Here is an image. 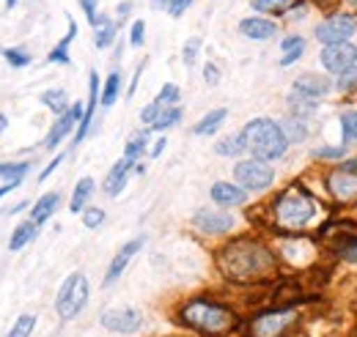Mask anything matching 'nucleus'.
Segmentation results:
<instances>
[{
    "instance_id": "obj_35",
    "label": "nucleus",
    "mask_w": 357,
    "mask_h": 337,
    "mask_svg": "<svg viewBox=\"0 0 357 337\" xmlns=\"http://www.w3.org/2000/svg\"><path fill=\"white\" fill-rule=\"evenodd\" d=\"M178 118H181V110L178 107H171V110H162L160 118L154 121V129H168V127H176Z\"/></svg>"
},
{
    "instance_id": "obj_29",
    "label": "nucleus",
    "mask_w": 357,
    "mask_h": 337,
    "mask_svg": "<svg viewBox=\"0 0 357 337\" xmlns=\"http://www.w3.org/2000/svg\"><path fill=\"white\" fill-rule=\"evenodd\" d=\"M341 137L347 143H357V110H347L341 116Z\"/></svg>"
},
{
    "instance_id": "obj_43",
    "label": "nucleus",
    "mask_w": 357,
    "mask_h": 337,
    "mask_svg": "<svg viewBox=\"0 0 357 337\" xmlns=\"http://www.w3.org/2000/svg\"><path fill=\"white\" fill-rule=\"evenodd\" d=\"M143 31H146V22H143V19H137V22L132 25V33H130L132 47H140V44H143Z\"/></svg>"
},
{
    "instance_id": "obj_1",
    "label": "nucleus",
    "mask_w": 357,
    "mask_h": 337,
    "mask_svg": "<svg viewBox=\"0 0 357 337\" xmlns=\"http://www.w3.org/2000/svg\"><path fill=\"white\" fill-rule=\"evenodd\" d=\"M220 263H223L225 274H231L236 280H253L272 269V258L267 250L259 244H250V242H236V244L225 247Z\"/></svg>"
},
{
    "instance_id": "obj_56",
    "label": "nucleus",
    "mask_w": 357,
    "mask_h": 337,
    "mask_svg": "<svg viewBox=\"0 0 357 337\" xmlns=\"http://www.w3.org/2000/svg\"><path fill=\"white\" fill-rule=\"evenodd\" d=\"M14 3H17V0H6V6H8V8H11V6H14Z\"/></svg>"
},
{
    "instance_id": "obj_13",
    "label": "nucleus",
    "mask_w": 357,
    "mask_h": 337,
    "mask_svg": "<svg viewBox=\"0 0 357 337\" xmlns=\"http://www.w3.org/2000/svg\"><path fill=\"white\" fill-rule=\"evenodd\" d=\"M143 247V236L140 239H132L130 244H124L121 250H119V255L113 258V263H110V269H107V274H105V283H116L119 277H121V272L127 269V263L135 258V253Z\"/></svg>"
},
{
    "instance_id": "obj_34",
    "label": "nucleus",
    "mask_w": 357,
    "mask_h": 337,
    "mask_svg": "<svg viewBox=\"0 0 357 337\" xmlns=\"http://www.w3.org/2000/svg\"><path fill=\"white\" fill-rule=\"evenodd\" d=\"M283 132H286L289 143H300V140L308 134V129L300 124V118H291V121H286V124H283Z\"/></svg>"
},
{
    "instance_id": "obj_54",
    "label": "nucleus",
    "mask_w": 357,
    "mask_h": 337,
    "mask_svg": "<svg viewBox=\"0 0 357 337\" xmlns=\"http://www.w3.org/2000/svg\"><path fill=\"white\" fill-rule=\"evenodd\" d=\"M151 6H154V8H168L171 0H151Z\"/></svg>"
},
{
    "instance_id": "obj_9",
    "label": "nucleus",
    "mask_w": 357,
    "mask_h": 337,
    "mask_svg": "<svg viewBox=\"0 0 357 337\" xmlns=\"http://www.w3.org/2000/svg\"><path fill=\"white\" fill-rule=\"evenodd\" d=\"M143 315L135 307H124V310H105L102 313V327L110 332H121V335H132L140 329Z\"/></svg>"
},
{
    "instance_id": "obj_18",
    "label": "nucleus",
    "mask_w": 357,
    "mask_h": 337,
    "mask_svg": "<svg viewBox=\"0 0 357 337\" xmlns=\"http://www.w3.org/2000/svg\"><path fill=\"white\" fill-rule=\"evenodd\" d=\"M132 162L135 159H127V157H124L116 168L107 173V178H105V192H107V195H119V192L124 189V184H127V173L132 170Z\"/></svg>"
},
{
    "instance_id": "obj_51",
    "label": "nucleus",
    "mask_w": 357,
    "mask_h": 337,
    "mask_svg": "<svg viewBox=\"0 0 357 337\" xmlns=\"http://www.w3.org/2000/svg\"><path fill=\"white\" fill-rule=\"evenodd\" d=\"M344 258H347V260H357V242L347 250V253H344Z\"/></svg>"
},
{
    "instance_id": "obj_15",
    "label": "nucleus",
    "mask_w": 357,
    "mask_h": 337,
    "mask_svg": "<svg viewBox=\"0 0 357 337\" xmlns=\"http://www.w3.org/2000/svg\"><path fill=\"white\" fill-rule=\"evenodd\" d=\"M245 198H248V192L242 187H236V184L218 181L212 187V201L220 203V206H239V203H245Z\"/></svg>"
},
{
    "instance_id": "obj_46",
    "label": "nucleus",
    "mask_w": 357,
    "mask_h": 337,
    "mask_svg": "<svg viewBox=\"0 0 357 337\" xmlns=\"http://www.w3.org/2000/svg\"><path fill=\"white\" fill-rule=\"evenodd\" d=\"M204 80H206L209 85L220 83V72H218V66H215V63H206V69H204Z\"/></svg>"
},
{
    "instance_id": "obj_7",
    "label": "nucleus",
    "mask_w": 357,
    "mask_h": 337,
    "mask_svg": "<svg viewBox=\"0 0 357 337\" xmlns=\"http://www.w3.org/2000/svg\"><path fill=\"white\" fill-rule=\"evenodd\" d=\"M234 178L245 189H267L269 184H272V178H275V173L261 159H248V162H239L234 168Z\"/></svg>"
},
{
    "instance_id": "obj_20",
    "label": "nucleus",
    "mask_w": 357,
    "mask_h": 337,
    "mask_svg": "<svg viewBox=\"0 0 357 337\" xmlns=\"http://www.w3.org/2000/svg\"><path fill=\"white\" fill-rule=\"evenodd\" d=\"M58 203H61V195H58V192H47L45 198H39V203L31 209V222L42 225L45 219L52 217V211L58 209Z\"/></svg>"
},
{
    "instance_id": "obj_22",
    "label": "nucleus",
    "mask_w": 357,
    "mask_h": 337,
    "mask_svg": "<svg viewBox=\"0 0 357 337\" xmlns=\"http://www.w3.org/2000/svg\"><path fill=\"white\" fill-rule=\"evenodd\" d=\"M36 222H22V225H17L14 228V236H11V242H8V250H22L25 244H31L33 239H36Z\"/></svg>"
},
{
    "instance_id": "obj_26",
    "label": "nucleus",
    "mask_w": 357,
    "mask_h": 337,
    "mask_svg": "<svg viewBox=\"0 0 357 337\" xmlns=\"http://www.w3.org/2000/svg\"><path fill=\"white\" fill-rule=\"evenodd\" d=\"M245 148H248V143H245L242 134H231V137H225V140H220V143L215 146V151H218L220 157H236V154H242Z\"/></svg>"
},
{
    "instance_id": "obj_42",
    "label": "nucleus",
    "mask_w": 357,
    "mask_h": 337,
    "mask_svg": "<svg viewBox=\"0 0 357 337\" xmlns=\"http://www.w3.org/2000/svg\"><path fill=\"white\" fill-rule=\"evenodd\" d=\"M357 85V69H347V72H341V77H338V88L341 91H349V88H355Z\"/></svg>"
},
{
    "instance_id": "obj_25",
    "label": "nucleus",
    "mask_w": 357,
    "mask_h": 337,
    "mask_svg": "<svg viewBox=\"0 0 357 337\" xmlns=\"http://www.w3.org/2000/svg\"><path fill=\"white\" fill-rule=\"evenodd\" d=\"M91 192H93V178H80V184L75 187V195H72V214H77V211L86 209V201L91 198Z\"/></svg>"
},
{
    "instance_id": "obj_37",
    "label": "nucleus",
    "mask_w": 357,
    "mask_h": 337,
    "mask_svg": "<svg viewBox=\"0 0 357 337\" xmlns=\"http://www.w3.org/2000/svg\"><path fill=\"white\" fill-rule=\"evenodd\" d=\"M157 102L165 107V104H176L178 102V88L174 83L162 85V91H160V96H157Z\"/></svg>"
},
{
    "instance_id": "obj_19",
    "label": "nucleus",
    "mask_w": 357,
    "mask_h": 337,
    "mask_svg": "<svg viewBox=\"0 0 357 337\" xmlns=\"http://www.w3.org/2000/svg\"><path fill=\"white\" fill-rule=\"evenodd\" d=\"M294 88L297 91H305V93H311V96H327L330 91H333V83L324 77V75H305V77H297L294 80Z\"/></svg>"
},
{
    "instance_id": "obj_28",
    "label": "nucleus",
    "mask_w": 357,
    "mask_h": 337,
    "mask_svg": "<svg viewBox=\"0 0 357 337\" xmlns=\"http://www.w3.org/2000/svg\"><path fill=\"white\" fill-rule=\"evenodd\" d=\"M77 36V25H75V19L69 17V33H66V39L58 44L52 52H50V61L52 63H69V55H66V49H69V42Z\"/></svg>"
},
{
    "instance_id": "obj_17",
    "label": "nucleus",
    "mask_w": 357,
    "mask_h": 337,
    "mask_svg": "<svg viewBox=\"0 0 357 337\" xmlns=\"http://www.w3.org/2000/svg\"><path fill=\"white\" fill-rule=\"evenodd\" d=\"M330 189L335 192L338 201H352V198L357 195V178L352 175V173L338 170V173L330 178Z\"/></svg>"
},
{
    "instance_id": "obj_10",
    "label": "nucleus",
    "mask_w": 357,
    "mask_h": 337,
    "mask_svg": "<svg viewBox=\"0 0 357 337\" xmlns=\"http://www.w3.org/2000/svg\"><path fill=\"white\" fill-rule=\"evenodd\" d=\"M291 321H294V313H289V310H283V313H264V315H259L253 321L250 332H253V337H280Z\"/></svg>"
},
{
    "instance_id": "obj_31",
    "label": "nucleus",
    "mask_w": 357,
    "mask_h": 337,
    "mask_svg": "<svg viewBox=\"0 0 357 337\" xmlns=\"http://www.w3.org/2000/svg\"><path fill=\"white\" fill-rule=\"evenodd\" d=\"M42 102H45L47 107H52L55 113H66L69 107H66V93L63 91H47V93H42Z\"/></svg>"
},
{
    "instance_id": "obj_12",
    "label": "nucleus",
    "mask_w": 357,
    "mask_h": 337,
    "mask_svg": "<svg viewBox=\"0 0 357 337\" xmlns=\"http://www.w3.org/2000/svg\"><path fill=\"white\" fill-rule=\"evenodd\" d=\"M83 116H86V113H83V107L75 102V104H72V107H69V110L55 121V127L50 129V134H47V140H45L47 148H55V146H58V143L72 132V127H75L77 121H83Z\"/></svg>"
},
{
    "instance_id": "obj_27",
    "label": "nucleus",
    "mask_w": 357,
    "mask_h": 337,
    "mask_svg": "<svg viewBox=\"0 0 357 337\" xmlns=\"http://www.w3.org/2000/svg\"><path fill=\"white\" fill-rule=\"evenodd\" d=\"M113 39H116V28H113V22H110L107 17H99V22H96V33H93V44H96L99 49H105Z\"/></svg>"
},
{
    "instance_id": "obj_47",
    "label": "nucleus",
    "mask_w": 357,
    "mask_h": 337,
    "mask_svg": "<svg viewBox=\"0 0 357 337\" xmlns=\"http://www.w3.org/2000/svg\"><path fill=\"white\" fill-rule=\"evenodd\" d=\"M192 0H171V6H168V11H171V17H181L184 11H187V6H190Z\"/></svg>"
},
{
    "instance_id": "obj_52",
    "label": "nucleus",
    "mask_w": 357,
    "mask_h": 337,
    "mask_svg": "<svg viewBox=\"0 0 357 337\" xmlns=\"http://www.w3.org/2000/svg\"><path fill=\"white\" fill-rule=\"evenodd\" d=\"M61 159H63V157H58V159H52V162H50V168H47L45 173H42V178H47V175H50V173H52V170L58 168V162H61Z\"/></svg>"
},
{
    "instance_id": "obj_8",
    "label": "nucleus",
    "mask_w": 357,
    "mask_h": 337,
    "mask_svg": "<svg viewBox=\"0 0 357 337\" xmlns=\"http://www.w3.org/2000/svg\"><path fill=\"white\" fill-rule=\"evenodd\" d=\"M357 63V49L352 44H330L321 49V66L333 75H341L347 69H352Z\"/></svg>"
},
{
    "instance_id": "obj_32",
    "label": "nucleus",
    "mask_w": 357,
    "mask_h": 337,
    "mask_svg": "<svg viewBox=\"0 0 357 337\" xmlns=\"http://www.w3.org/2000/svg\"><path fill=\"white\" fill-rule=\"evenodd\" d=\"M33 327H36V318L33 315H20L17 324H14V329L8 332V337H31Z\"/></svg>"
},
{
    "instance_id": "obj_4",
    "label": "nucleus",
    "mask_w": 357,
    "mask_h": 337,
    "mask_svg": "<svg viewBox=\"0 0 357 337\" xmlns=\"http://www.w3.org/2000/svg\"><path fill=\"white\" fill-rule=\"evenodd\" d=\"M313 201L308 195H303L300 189H291V192H286L278 203H275V217H278V222L283 225V228H289V230H300V228H305L308 222L313 219Z\"/></svg>"
},
{
    "instance_id": "obj_11",
    "label": "nucleus",
    "mask_w": 357,
    "mask_h": 337,
    "mask_svg": "<svg viewBox=\"0 0 357 337\" xmlns=\"http://www.w3.org/2000/svg\"><path fill=\"white\" fill-rule=\"evenodd\" d=\"M192 222H195V228L204 230V233H225V230L234 228V217L225 214V211H215V209L195 211Z\"/></svg>"
},
{
    "instance_id": "obj_16",
    "label": "nucleus",
    "mask_w": 357,
    "mask_h": 337,
    "mask_svg": "<svg viewBox=\"0 0 357 337\" xmlns=\"http://www.w3.org/2000/svg\"><path fill=\"white\" fill-rule=\"evenodd\" d=\"M316 104H319V99L311 96V93H305V91H291L289 93V107H291V113H294V118H308L311 113H316Z\"/></svg>"
},
{
    "instance_id": "obj_55",
    "label": "nucleus",
    "mask_w": 357,
    "mask_h": 337,
    "mask_svg": "<svg viewBox=\"0 0 357 337\" xmlns=\"http://www.w3.org/2000/svg\"><path fill=\"white\" fill-rule=\"evenodd\" d=\"M6 129V116H0V132Z\"/></svg>"
},
{
    "instance_id": "obj_50",
    "label": "nucleus",
    "mask_w": 357,
    "mask_h": 337,
    "mask_svg": "<svg viewBox=\"0 0 357 337\" xmlns=\"http://www.w3.org/2000/svg\"><path fill=\"white\" fill-rule=\"evenodd\" d=\"M341 170H344V173H357V157L355 159H349V162H344Z\"/></svg>"
},
{
    "instance_id": "obj_21",
    "label": "nucleus",
    "mask_w": 357,
    "mask_h": 337,
    "mask_svg": "<svg viewBox=\"0 0 357 337\" xmlns=\"http://www.w3.org/2000/svg\"><path fill=\"white\" fill-rule=\"evenodd\" d=\"M96 96H99V77L91 75V99H89V107H86V116H83V121H80V129H77L75 143H80V140L89 134L91 121H93V110H96Z\"/></svg>"
},
{
    "instance_id": "obj_39",
    "label": "nucleus",
    "mask_w": 357,
    "mask_h": 337,
    "mask_svg": "<svg viewBox=\"0 0 357 337\" xmlns=\"http://www.w3.org/2000/svg\"><path fill=\"white\" fill-rule=\"evenodd\" d=\"M198 47H201V39H190V42L184 44V55H181V58H184L187 66L195 63V58H198Z\"/></svg>"
},
{
    "instance_id": "obj_44",
    "label": "nucleus",
    "mask_w": 357,
    "mask_h": 337,
    "mask_svg": "<svg viewBox=\"0 0 357 337\" xmlns=\"http://www.w3.org/2000/svg\"><path fill=\"white\" fill-rule=\"evenodd\" d=\"M80 6H83V11H86L89 22L96 28V22H99V17H96V0H80Z\"/></svg>"
},
{
    "instance_id": "obj_24",
    "label": "nucleus",
    "mask_w": 357,
    "mask_h": 337,
    "mask_svg": "<svg viewBox=\"0 0 357 337\" xmlns=\"http://www.w3.org/2000/svg\"><path fill=\"white\" fill-rule=\"evenodd\" d=\"M303 49H305V39H303V36H289V39L283 42V58H280V66H291V63L303 55Z\"/></svg>"
},
{
    "instance_id": "obj_5",
    "label": "nucleus",
    "mask_w": 357,
    "mask_h": 337,
    "mask_svg": "<svg viewBox=\"0 0 357 337\" xmlns=\"http://www.w3.org/2000/svg\"><path fill=\"white\" fill-rule=\"evenodd\" d=\"M86 301H89V280H86V274L75 272L72 277H66V283L58 291V299H55L58 315L69 321L86 307Z\"/></svg>"
},
{
    "instance_id": "obj_38",
    "label": "nucleus",
    "mask_w": 357,
    "mask_h": 337,
    "mask_svg": "<svg viewBox=\"0 0 357 337\" xmlns=\"http://www.w3.org/2000/svg\"><path fill=\"white\" fill-rule=\"evenodd\" d=\"M160 113H162V104H160V102H151L149 107H143L140 121H143V124H149V127H154V121L160 118Z\"/></svg>"
},
{
    "instance_id": "obj_53",
    "label": "nucleus",
    "mask_w": 357,
    "mask_h": 337,
    "mask_svg": "<svg viewBox=\"0 0 357 337\" xmlns=\"http://www.w3.org/2000/svg\"><path fill=\"white\" fill-rule=\"evenodd\" d=\"M162 148H165V140H160V143L154 146V151H151V157H160V154H162Z\"/></svg>"
},
{
    "instance_id": "obj_14",
    "label": "nucleus",
    "mask_w": 357,
    "mask_h": 337,
    "mask_svg": "<svg viewBox=\"0 0 357 337\" xmlns=\"http://www.w3.org/2000/svg\"><path fill=\"white\" fill-rule=\"evenodd\" d=\"M239 31H242V36H248V39H256V42H264V39H272L275 36V22H269V19H261V17H250V19H242L239 22Z\"/></svg>"
},
{
    "instance_id": "obj_33",
    "label": "nucleus",
    "mask_w": 357,
    "mask_h": 337,
    "mask_svg": "<svg viewBox=\"0 0 357 337\" xmlns=\"http://www.w3.org/2000/svg\"><path fill=\"white\" fill-rule=\"evenodd\" d=\"M3 58L14 66V69H22V66H28L33 58H31V52H25V49H6L3 52Z\"/></svg>"
},
{
    "instance_id": "obj_36",
    "label": "nucleus",
    "mask_w": 357,
    "mask_h": 337,
    "mask_svg": "<svg viewBox=\"0 0 357 337\" xmlns=\"http://www.w3.org/2000/svg\"><path fill=\"white\" fill-rule=\"evenodd\" d=\"M146 143H149V134H137L127 143V159H137L143 151H146Z\"/></svg>"
},
{
    "instance_id": "obj_40",
    "label": "nucleus",
    "mask_w": 357,
    "mask_h": 337,
    "mask_svg": "<svg viewBox=\"0 0 357 337\" xmlns=\"http://www.w3.org/2000/svg\"><path fill=\"white\" fill-rule=\"evenodd\" d=\"M83 222H86V228H99L102 222H105V211L102 209H89L83 214Z\"/></svg>"
},
{
    "instance_id": "obj_48",
    "label": "nucleus",
    "mask_w": 357,
    "mask_h": 337,
    "mask_svg": "<svg viewBox=\"0 0 357 337\" xmlns=\"http://www.w3.org/2000/svg\"><path fill=\"white\" fill-rule=\"evenodd\" d=\"M116 14H119V19H124V17H130L132 14V3L127 0V3H121L119 8H116Z\"/></svg>"
},
{
    "instance_id": "obj_3",
    "label": "nucleus",
    "mask_w": 357,
    "mask_h": 337,
    "mask_svg": "<svg viewBox=\"0 0 357 337\" xmlns=\"http://www.w3.org/2000/svg\"><path fill=\"white\" fill-rule=\"evenodd\" d=\"M184 321L204 335H223L234 327V315L212 301H190L184 307Z\"/></svg>"
},
{
    "instance_id": "obj_23",
    "label": "nucleus",
    "mask_w": 357,
    "mask_h": 337,
    "mask_svg": "<svg viewBox=\"0 0 357 337\" xmlns=\"http://www.w3.org/2000/svg\"><path fill=\"white\" fill-rule=\"evenodd\" d=\"M225 116H228V110H212V113L204 116V121H198V124L192 127V132H195V134H212V132L220 129V124L225 121Z\"/></svg>"
},
{
    "instance_id": "obj_49",
    "label": "nucleus",
    "mask_w": 357,
    "mask_h": 337,
    "mask_svg": "<svg viewBox=\"0 0 357 337\" xmlns=\"http://www.w3.org/2000/svg\"><path fill=\"white\" fill-rule=\"evenodd\" d=\"M20 181H22V178H14V181H8V184H3V187H0V198H3V195H8V192H11L14 187H20Z\"/></svg>"
},
{
    "instance_id": "obj_6",
    "label": "nucleus",
    "mask_w": 357,
    "mask_h": 337,
    "mask_svg": "<svg viewBox=\"0 0 357 337\" xmlns=\"http://www.w3.org/2000/svg\"><path fill=\"white\" fill-rule=\"evenodd\" d=\"M357 33V19L352 14H335L330 19H324L319 28H316V39L330 44H347Z\"/></svg>"
},
{
    "instance_id": "obj_30",
    "label": "nucleus",
    "mask_w": 357,
    "mask_h": 337,
    "mask_svg": "<svg viewBox=\"0 0 357 337\" xmlns=\"http://www.w3.org/2000/svg\"><path fill=\"white\" fill-rule=\"evenodd\" d=\"M119 88H121V75H119V72H113V75L107 77V83H105V91H102V104H105V107H110V104L116 102Z\"/></svg>"
},
{
    "instance_id": "obj_2",
    "label": "nucleus",
    "mask_w": 357,
    "mask_h": 337,
    "mask_svg": "<svg viewBox=\"0 0 357 337\" xmlns=\"http://www.w3.org/2000/svg\"><path fill=\"white\" fill-rule=\"evenodd\" d=\"M242 137L248 143V148L256 154V159L267 162V159H280L289 148V137L280 124L269 121V118H256L242 129Z\"/></svg>"
},
{
    "instance_id": "obj_41",
    "label": "nucleus",
    "mask_w": 357,
    "mask_h": 337,
    "mask_svg": "<svg viewBox=\"0 0 357 337\" xmlns=\"http://www.w3.org/2000/svg\"><path fill=\"white\" fill-rule=\"evenodd\" d=\"M259 11H283L289 6V0H256L253 3Z\"/></svg>"
},
{
    "instance_id": "obj_57",
    "label": "nucleus",
    "mask_w": 357,
    "mask_h": 337,
    "mask_svg": "<svg viewBox=\"0 0 357 337\" xmlns=\"http://www.w3.org/2000/svg\"><path fill=\"white\" fill-rule=\"evenodd\" d=\"M352 3H357V0H352Z\"/></svg>"
},
{
    "instance_id": "obj_45",
    "label": "nucleus",
    "mask_w": 357,
    "mask_h": 337,
    "mask_svg": "<svg viewBox=\"0 0 357 337\" xmlns=\"http://www.w3.org/2000/svg\"><path fill=\"white\" fill-rule=\"evenodd\" d=\"M313 157H319V159H341L344 157V148H319Z\"/></svg>"
}]
</instances>
